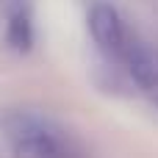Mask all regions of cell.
Wrapping results in <instances>:
<instances>
[{"mask_svg": "<svg viewBox=\"0 0 158 158\" xmlns=\"http://www.w3.org/2000/svg\"><path fill=\"white\" fill-rule=\"evenodd\" d=\"M153 97H156V106H158V92H156V94H153Z\"/></svg>", "mask_w": 158, "mask_h": 158, "instance_id": "5b68a950", "label": "cell"}, {"mask_svg": "<svg viewBox=\"0 0 158 158\" xmlns=\"http://www.w3.org/2000/svg\"><path fill=\"white\" fill-rule=\"evenodd\" d=\"M0 131L14 158H92L69 131L39 111L11 108L0 117Z\"/></svg>", "mask_w": 158, "mask_h": 158, "instance_id": "6da1fadb", "label": "cell"}, {"mask_svg": "<svg viewBox=\"0 0 158 158\" xmlns=\"http://www.w3.org/2000/svg\"><path fill=\"white\" fill-rule=\"evenodd\" d=\"M6 39H8V44H11L14 50H19V53H28V50H31V44H33V25H31L28 8H22V6H14V8H11Z\"/></svg>", "mask_w": 158, "mask_h": 158, "instance_id": "277c9868", "label": "cell"}, {"mask_svg": "<svg viewBox=\"0 0 158 158\" xmlns=\"http://www.w3.org/2000/svg\"><path fill=\"white\" fill-rule=\"evenodd\" d=\"M89 33H92L94 44H97L106 56H111V58H117V61L122 58V53H125L131 36H133V33L125 28L119 11H117L111 3H94V6H92V11H89Z\"/></svg>", "mask_w": 158, "mask_h": 158, "instance_id": "7a4b0ae2", "label": "cell"}, {"mask_svg": "<svg viewBox=\"0 0 158 158\" xmlns=\"http://www.w3.org/2000/svg\"><path fill=\"white\" fill-rule=\"evenodd\" d=\"M119 61L125 64V69L131 72V78L136 81L139 89H144L150 94L158 92V50L153 44L131 36V42H128Z\"/></svg>", "mask_w": 158, "mask_h": 158, "instance_id": "3957f363", "label": "cell"}]
</instances>
